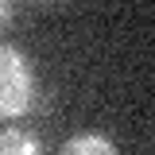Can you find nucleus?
<instances>
[{
	"mask_svg": "<svg viewBox=\"0 0 155 155\" xmlns=\"http://www.w3.org/2000/svg\"><path fill=\"white\" fill-rule=\"evenodd\" d=\"M0 155H43V143H39L35 132L12 124V128L0 132Z\"/></svg>",
	"mask_w": 155,
	"mask_h": 155,
	"instance_id": "3",
	"label": "nucleus"
},
{
	"mask_svg": "<svg viewBox=\"0 0 155 155\" xmlns=\"http://www.w3.org/2000/svg\"><path fill=\"white\" fill-rule=\"evenodd\" d=\"M58 155H120V151H116V143L105 132H78L62 143Z\"/></svg>",
	"mask_w": 155,
	"mask_h": 155,
	"instance_id": "2",
	"label": "nucleus"
},
{
	"mask_svg": "<svg viewBox=\"0 0 155 155\" xmlns=\"http://www.w3.org/2000/svg\"><path fill=\"white\" fill-rule=\"evenodd\" d=\"M12 12H16V8H12L8 0H0V23H8V19H12Z\"/></svg>",
	"mask_w": 155,
	"mask_h": 155,
	"instance_id": "4",
	"label": "nucleus"
},
{
	"mask_svg": "<svg viewBox=\"0 0 155 155\" xmlns=\"http://www.w3.org/2000/svg\"><path fill=\"white\" fill-rule=\"evenodd\" d=\"M35 93H39V81L27 54L12 43H0V116L4 120L27 116L35 105Z\"/></svg>",
	"mask_w": 155,
	"mask_h": 155,
	"instance_id": "1",
	"label": "nucleus"
}]
</instances>
